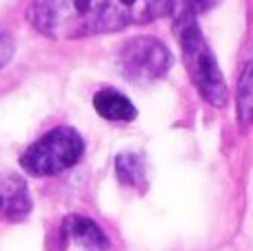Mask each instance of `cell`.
<instances>
[{"label":"cell","mask_w":253,"mask_h":251,"mask_svg":"<svg viewBox=\"0 0 253 251\" xmlns=\"http://www.w3.org/2000/svg\"><path fill=\"white\" fill-rule=\"evenodd\" d=\"M173 0H31L27 22L51 40L114 34L171 16Z\"/></svg>","instance_id":"obj_1"},{"label":"cell","mask_w":253,"mask_h":251,"mask_svg":"<svg viewBox=\"0 0 253 251\" xmlns=\"http://www.w3.org/2000/svg\"><path fill=\"white\" fill-rule=\"evenodd\" d=\"M62 238L78 251H107L109 238L96 220L80 213H71L62 220Z\"/></svg>","instance_id":"obj_6"},{"label":"cell","mask_w":253,"mask_h":251,"mask_svg":"<svg viewBox=\"0 0 253 251\" xmlns=\"http://www.w3.org/2000/svg\"><path fill=\"white\" fill-rule=\"evenodd\" d=\"M238 118L240 123H249L253 118V53L242 67L238 78Z\"/></svg>","instance_id":"obj_9"},{"label":"cell","mask_w":253,"mask_h":251,"mask_svg":"<svg viewBox=\"0 0 253 251\" xmlns=\"http://www.w3.org/2000/svg\"><path fill=\"white\" fill-rule=\"evenodd\" d=\"M118 71L131 83H153L160 80L173 65L169 47L153 36L129 38L116 56Z\"/></svg>","instance_id":"obj_4"},{"label":"cell","mask_w":253,"mask_h":251,"mask_svg":"<svg viewBox=\"0 0 253 251\" xmlns=\"http://www.w3.org/2000/svg\"><path fill=\"white\" fill-rule=\"evenodd\" d=\"M171 20H173V36L178 38L184 67L193 87L198 89L202 100H207L211 107L224 109L229 102V89L213 51L200 31L198 11L189 0H173Z\"/></svg>","instance_id":"obj_2"},{"label":"cell","mask_w":253,"mask_h":251,"mask_svg":"<svg viewBox=\"0 0 253 251\" xmlns=\"http://www.w3.org/2000/svg\"><path fill=\"white\" fill-rule=\"evenodd\" d=\"M189 2L193 4V9H196L198 13H207V11H211L220 0H189Z\"/></svg>","instance_id":"obj_10"},{"label":"cell","mask_w":253,"mask_h":251,"mask_svg":"<svg viewBox=\"0 0 253 251\" xmlns=\"http://www.w3.org/2000/svg\"><path fill=\"white\" fill-rule=\"evenodd\" d=\"M116 176L118 182L131 189H144L147 185V169H144V160L140 154H120L116 158Z\"/></svg>","instance_id":"obj_8"},{"label":"cell","mask_w":253,"mask_h":251,"mask_svg":"<svg viewBox=\"0 0 253 251\" xmlns=\"http://www.w3.org/2000/svg\"><path fill=\"white\" fill-rule=\"evenodd\" d=\"M34 209L29 187L25 178L18 173L0 171V220L4 222H22Z\"/></svg>","instance_id":"obj_5"},{"label":"cell","mask_w":253,"mask_h":251,"mask_svg":"<svg viewBox=\"0 0 253 251\" xmlns=\"http://www.w3.org/2000/svg\"><path fill=\"white\" fill-rule=\"evenodd\" d=\"M84 154V140L78 129L62 125L34 140L20 156V167L34 178H49L71 169Z\"/></svg>","instance_id":"obj_3"},{"label":"cell","mask_w":253,"mask_h":251,"mask_svg":"<svg viewBox=\"0 0 253 251\" xmlns=\"http://www.w3.org/2000/svg\"><path fill=\"white\" fill-rule=\"evenodd\" d=\"M93 109L100 118L111 120V123H131L138 116L133 102L114 87H105L93 93Z\"/></svg>","instance_id":"obj_7"}]
</instances>
